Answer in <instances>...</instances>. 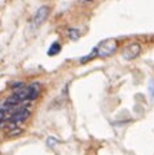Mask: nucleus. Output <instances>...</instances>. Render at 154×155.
<instances>
[{
    "label": "nucleus",
    "mask_w": 154,
    "mask_h": 155,
    "mask_svg": "<svg viewBox=\"0 0 154 155\" xmlns=\"http://www.w3.org/2000/svg\"><path fill=\"white\" fill-rule=\"evenodd\" d=\"M96 48H97V56L109 57L114 54L115 51L118 49V44L114 39H108V40H102Z\"/></svg>",
    "instance_id": "nucleus-1"
},
{
    "label": "nucleus",
    "mask_w": 154,
    "mask_h": 155,
    "mask_svg": "<svg viewBox=\"0 0 154 155\" xmlns=\"http://www.w3.org/2000/svg\"><path fill=\"white\" fill-rule=\"evenodd\" d=\"M48 16H49V7L42 5V7L36 11L35 16H34V18H32V25L35 26V27L42 26L43 23L45 22V19L48 18Z\"/></svg>",
    "instance_id": "nucleus-2"
},
{
    "label": "nucleus",
    "mask_w": 154,
    "mask_h": 155,
    "mask_svg": "<svg viewBox=\"0 0 154 155\" xmlns=\"http://www.w3.org/2000/svg\"><path fill=\"white\" fill-rule=\"evenodd\" d=\"M140 51H141V47L140 44H137V43H132V44L127 45L124 48V51L122 53V57L124 60L127 61H131L133 58H136L139 54H140Z\"/></svg>",
    "instance_id": "nucleus-3"
},
{
    "label": "nucleus",
    "mask_w": 154,
    "mask_h": 155,
    "mask_svg": "<svg viewBox=\"0 0 154 155\" xmlns=\"http://www.w3.org/2000/svg\"><path fill=\"white\" fill-rule=\"evenodd\" d=\"M27 89H28V101H32V100H36L38 96L42 92V85L40 83H31L30 85H27Z\"/></svg>",
    "instance_id": "nucleus-4"
},
{
    "label": "nucleus",
    "mask_w": 154,
    "mask_h": 155,
    "mask_svg": "<svg viewBox=\"0 0 154 155\" xmlns=\"http://www.w3.org/2000/svg\"><path fill=\"white\" fill-rule=\"evenodd\" d=\"M60 51H61V44L59 41H55L53 44L49 47V49H48V56H56L60 53Z\"/></svg>",
    "instance_id": "nucleus-5"
},
{
    "label": "nucleus",
    "mask_w": 154,
    "mask_h": 155,
    "mask_svg": "<svg viewBox=\"0 0 154 155\" xmlns=\"http://www.w3.org/2000/svg\"><path fill=\"white\" fill-rule=\"evenodd\" d=\"M67 34H69V38L71 39V40H78V39L80 38V31L76 30V28H69Z\"/></svg>",
    "instance_id": "nucleus-6"
},
{
    "label": "nucleus",
    "mask_w": 154,
    "mask_h": 155,
    "mask_svg": "<svg viewBox=\"0 0 154 155\" xmlns=\"http://www.w3.org/2000/svg\"><path fill=\"white\" fill-rule=\"evenodd\" d=\"M96 56H97V48H95V49H93L92 52H91L88 56L82 57V58H80V62H82V64H85V62H88L89 60H92V58H95Z\"/></svg>",
    "instance_id": "nucleus-7"
},
{
    "label": "nucleus",
    "mask_w": 154,
    "mask_h": 155,
    "mask_svg": "<svg viewBox=\"0 0 154 155\" xmlns=\"http://www.w3.org/2000/svg\"><path fill=\"white\" fill-rule=\"evenodd\" d=\"M148 89H149V93H150V97H154V80L149 81Z\"/></svg>",
    "instance_id": "nucleus-8"
},
{
    "label": "nucleus",
    "mask_w": 154,
    "mask_h": 155,
    "mask_svg": "<svg viewBox=\"0 0 154 155\" xmlns=\"http://www.w3.org/2000/svg\"><path fill=\"white\" fill-rule=\"evenodd\" d=\"M57 142H59V141H57L56 138H52V137L48 138V146H49V147H53Z\"/></svg>",
    "instance_id": "nucleus-9"
}]
</instances>
